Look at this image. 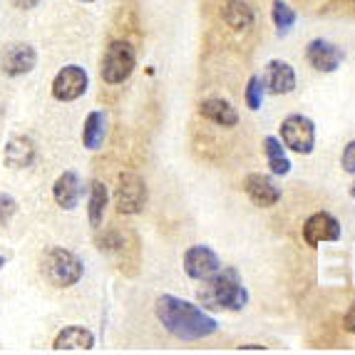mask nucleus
<instances>
[{
	"instance_id": "21",
	"label": "nucleus",
	"mask_w": 355,
	"mask_h": 355,
	"mask_svg": "<svg viewBox=\"0 0 355 355\" xmlns=\"http://www.w3.org/2000/svg\"><path fill=\"white\" fill-rule=\"evenodd\" d=\"M263 149H266V159H268V166H271L273 174L284 177V174L291 172V162H288V157H286L281 139H276V137H266V139H263Z\"/></svg>"
},
{
	"instance_id": "27",
	"label": "nucleus",
	"mask_w": 355,
	"mask_h": 355,
	"mask_svg": "<svg viewBox=\"0 0 355 355\" xmlns=\"http://www.w3.org/2000/svg\"><path fill=\"white\" fill-rule=\"evenodd\" d=\"M12 6L20 8V10H33V8L40 6V0H12Z\"/></svg>"
},
{
	"instance_id": "2",
	"label": "nucleus",
	"mask_w": 355,
	"mask_h": 355,
	"mask_svg": "<svg viewBox=\"0 0 355 355\" xmlns=\"http://www.w3.org/2000/svg\"><path fill=\"white\" fill-rule=\"evenodd\" d=\"M204 288H199V301L211 311H241L249 303V291L241 284L236 268L216 271L209 281H204Z\"/></svg>"
},
{
	"instance_id": "24",
	"label": "nucleus",
	"mask_w": 355,
	"mask_h": 355,
	"mask_svg": "<svg viewBox=\"0 0 355 355\" xmlns=\"http://www.w3.org/2000/svg\"><path fill=\"white\" fill-rule=\"evenodd\" d=\"M18 214V202L10 194H0V226H10L12 216Z\"/></svg>"
},
{
	"instance_id": "15",
	"label": "nucleus",
	"mask_w": 355,
	"mask_h": 355,
	"mask_svg": "<svg viewBox=\"0 0 355 355\" xmlns=\"http://www.w3.org/2000/svg\"><path fill=\"white\" fill-rule=\"evenodd\" d=\"M53 196L60 209L72 211L77 207V202H80V196H83V182H80V177L75 172H62L53 184Z\"/></svg>"
},
{
	"instance_id": "14",
	"label": "nucleus",
	"mask_w": 355,
	"mask_h": 355,
	"mask_svg": "<svg viewBox=\"0 0 355 355\" xmlns=\"http://www.w3.org/2000/svg\"><path fill=\"white\" fill-rule=\"evenodd\" d=\"M92 348H95V333L83 326L62 328L53 340V350H58V353H72V350L85 353V350H92Z\"/></svg>"
},
{
	"instance_id": "31",
	"label": "nucleus",
	"mask_w": 355,
	"mask_h": 355,
	"mask_svg": "<svg viewBox=\"0 0 355 355\" xmlns=\"http://www.w3.org/2000/svg\"><path fill=\"white\" fill-rule=\"evenodd\" d=\"M350 196H353V199H355V184H353V189H350Z\"/></svg>"
},
{
	"instance_id": "3",
	"label": "nucleus",
	"mask_w": 355,
	"mask_h": 355,
	"mask_svg": "<svg viewBox=\"0 0 355 355\" xmlns=\"http://www.w3.org/2000/svg\"><path fill=\"white\" fill-rule=\"evenodd\" d=\"M40 273L42 279L55 288H70L83 279L85 266L80 256L72 254L70 249L55 246V249L45 251V256L40 259Z\"/></svg>"
},
{
	"instance_id": "20",
	"label": "nucleus",
	"mask_w": 355,
	"mask_h": 355,
	"mask_svg": "<svg viewBox=\"0 0 355 355\" xmlns=\"http://www.w3.org/2000/svg\"><path fill=\"white\" fill-rule=\"evenodd\" d=\"M107 137V114L95 110V112H89L87 119H85V127H83V147L89 149V152H95V149L102 147Z\"/></svg>"
},
{
	"instance_id": "28",
	"label": "nucleus",
	"mask_w": 355,
	"mask_h": 355,
	"mask_svg": "<svg viewBox=\"0 0 355 355\" xmlns=\"http://www.w3.org/2000/svg\"><path fill=\"white\" fill-rule=\"evenodd\" d=\"M239 350H266L263 345H241Z\"/></svg>"
},
{
	"instance_id": "23",
	"label": "nucleus",
	"mask_w": 355,
	"mask_h": 355,
	"mask_svg": "<svg viewBox=\"0 0 355 355\" xmlns=\"http://www.w3.org/2000/svg\"><path fill=\"white\" fill-rule=\"evenodd\" d=\"M261 102H263V77L251 75L249 85H246V105L249 110H261Z\"/></svg>"
},
{
	"instance_id": "4",
	"label": "nucleus",
	"mask_w": 355,
	"mask_h": 355,
	"mask_svg": "<svg viewBox=\"0 0 355 355\" xmlns=\"http://www.w3.org/2000/svg\"><path fill=\"white\" fill-rule=\"evenodd\" d=\"M137 67V53L132 48V42L127 40H114L110 42V48L105 50L100 62V75L107 85H119L130 80V75Z\"/></svg>"
},
{
	"instance_id": "8",
	"label": "nucleus",
	"mask_w": 355,
	"mask_h": 355,
	"mask_svg": "<svg viewBox=\"0 0 355 355\" xmlns=\"http://www.w3.org/2000/svg\"><path fill=\"white\" fill-rule=\"evenodd\" d=\"M37 65V53L28 42H10L0 53V72L6 77H23Z\"/></svg>"
},
{
	"instance_id": "10",
	"label": "nucleus",
	"mask_w": 355,
	"mask_h": 355,
	"mask_svg": "<svg viewBox=\"0 0 355 355\" xmlns=\"http://www.w3.org/2000/svg\"><path fill=\"white\" fill-rule=\"evenodd\" d=\"M303 239H306L308 246H318V243L326 241H338L340 239V224L333 214L318 211L313 216H308V221L303 224Z\"/></svg>"
},
{
	"instance_id": "30",
	"label": "nucleus",
	"mask_w": 355,
	"mask_h": 355,
	"mask_svg": "<svg viewBox=\"0 0 355 355\" xmlns=\"http://www.w3.org/2000/svg\"><path fill=\"white\" fill-rule=\"evenodd\" d=\"M77 3H97V0H77Z\"/></svg>"
},
{
	"instance_id": "6",
	"label": "nucleus",
	"mask_w": 355,
	"mask_h": 355,
	"mask_svg": "<svg viewBox=\"0 0 355 355\" xmlns=\"http://www.w3.org/2000/svg\"><path fill=\"white\" fill-rule=\"evenodd\" d=\"M281 139L291 152L311 154L315 144V125L303 114H288L281 122Z\"/></svg>"
},
{
	"instance_id": "7",
	"label": "nucleus",
	"mask_w": 355,
	"mask_h": 355,
	"mask_svg": "<svg viewBox=\"0 0 355 355\" xmlns=\"http://www.w3.org/2000/svg\"><path fill=\"white\" fill-rule=\"evenodd\" d=\"M89 77L85 67L80 65H67L55 75L53 80V97L58 102H75L87 92Z\"/></svg>"
},
{
	"instance_id": "29",
	"label": "nucleus",
	"mask_w": 355,
	"mask_h": 355,
	"mask_svg": "<svg viewBox=\"0 0 355 355\" xmlns=\"http://www.w3.org/2000/svg\"><path fill=\"white\" fill-rule=\"evenodd\" d=\"M3 266H6V259H3V256H0V271H3Z\"/></svg>"
},
{
	"instance_id": "5",
	"label": "nucleus",
	"mask_w": 355,
	"mask_h": 355,
	"mask_svg": "<svg viewBox=\"0 0 355 355\" xmlns=\"http://www.w3.org/2000/svg\"><path fill=\"white\" fill-rule=\"evenodd\" d=\"M149 191L147 184L139 174L122 172L117 177V189H114V204L119 214H139L147 207Z\"/></svg>"
},
{
	"instance_id": "18",
	"label": "nucleus",
	"mask_w": 355,
	"mask_h": 355,
	"mask_svg": "<svg viewBox=\"0 0 355 355\" xmlns=\"http://www.w3.org/2000/svg\"><path fill=\"white\" fill-rule=\"evenodd\" d=\"M199 114L219 127L239 125V112L226 100H204L202 105H199Z\"/></svg>"
},
{
	"instance_id": "17",
	"label": "nucleus",
	"mask_w": 355,
	"mask_h": 355,
	"mask_svg": "<svg viewBox=\"0 0 355 355\" xmlns=\"http://www.w3.org/2000/svg\"><path fill=\"white\" fill-rule=\"evenodd\" d=\"M221 18L231 30H249L254 25V10L246 0H224L221 3Z\"/></svg>"
},
{
	"instance_id": "25",
	"label": "nucleus",
	"mask_w": 355,
	"mask_h": 355,
	"mask_svg": "<svg viewBox=\"0 0 355 355\" xmlns=\"http://www.w3.org/2000/svg\"><path fill=\"white\" fill-rule=\"evenodd\" d=\"M340 166H343L348 174H355V139L345 144L343 157H340Z\"/></svg>"
},
{
	"instance_id": "12",
	"label": "nucleus",
	"mask_w": 355,
	"mask_h": 355,
	"mask_svg": "<svg viewBox=\"0 0 355 355\" xmlns=\"http://www.w3.org/2000/svg\"><path fill=\"white\" fill-rule=\"evenodd\" d=\"M306 58L311 62V67H315L318 72H336L338 65L343 62V50L336 48L333 42L318 37V40L308 42Z\"/></svg>"
},
{
	"instance_id": "11",
	"label": "nucleus",
	"mask_w": 355,
	"mask_h": 355,
	"mask_svg": "<svg viewBox=\"0 0 355 355\" xmlns=\"http://www.w3.org/2000/svg\"><path fill=\"white\" fill-rule=\"evenodd\" d=\"M243 191L249 194V199L256 204V207H276V204L281 202V189L279 184L273 182L271 177H266V174H249V177L243 179Z\"/></svg>"
},
{
	"instance_id": "32",
	"label": "nucleus",
	"mask_w": 355,
	"mask_h": 355,
	"mask_svg": "<svg viewBox=\"0 0 355 355\" xmlns=\"http://www.w3.org/2000/svg\"><path fill=\"white\" fill-rule=\"evenodd\" d=\"M353 6H355V0H353Z\"/></svg>"
},
{
	"instance_id": "16",
	"label": "nucleus",
	"mask_w": 355,
	"mask_h": 355,
	"mask_svg": "<svg viewBox=\"0 0 355 355\" xmlns=\"http://www.w3.org/2000/svg\"><path fill=\"white\" fill-rule=\"evenodd\" d=\"M35 144L30 137H12L10 142L6 144V152H3V162L10 169H28L33 162H35Z\"/></svg>"
},
{
	"instance_id": "9",
	"label": "nucleus",
	"mask_w": 355,
	"mask_h": 355,
	"mask_svg": "<svg viewBox=\"0 0 355 355\" xmlns=\"http://www.w3.org/2000/svg\"><path fill=\"white\" fill-rule=\"evenodd\" d=\"M219 268H221L219 256L214 254L209 246H191L184 254V271L194 281H209Z\"/></svg>"
},
{
	"instance_id": "22",
	"label": "nucleus",
	"mask_w": 355,
	"mask_h": 355,
	"mask_svg": "<svg viewBox=\"0 0 355 355\" xmlns=\"http://www.w3.org/2000/svg\"><path fill=\"white\" fill-rule=\"evenodd\" d=\"M271 18H273V23H276V28L288 30L296 25V10H293L288 3H284V0H273Z\"/></svg>"
},
{
	"instance_id": "19",
	"label": "nucleus",
	"mask_w": 355,
	"mask_h": 355,
	"mask_svg": "<svg viewBox=\"0 0 355 355\" xmlns=\"http://www.w3.org/2000/svg\"><path fill=\"white\" fill-rule=\"evenodd\" d=\"M107 202H110V191L100 179H92L89 182V196H87V216L89 224L100 229L102 221H105V211H107Z\"/></svg>"
},
{
	"instance_id": "26",
	"label": "nucleus",
	"mask_w": 355,
	"mask_h": 355,
	"mask_svg": "<svg viewBox=\"0 0 355 355\" xmlns=\"http://www.w3.org/2000/svg\"><path fill=\"white\" fill-rule=\"evenodd\" d=\"M343 326H345V331L355 333V301H353V306L348 308V313H345V318H343Z\"/></svg>"
},
{
	"instance_id": "1",
	"label": "nucleus",
	"mask_w": 355,
	"mask_h": 355,
	"mask_svg": "<svg viewBox=\"0 0 355 355\" xmlns=\"http://www.w3.org/2000/svg\"><path fill=\"white\" fill-rule=\"evenodd\" d=\"M154 313H157V320L162 326L179 340H202V338L214 336L219 328L216 318H211L204 308L172 296V293H164V296L157 298Z\"/></svg>"
},
{
	"instance_id": "13",
	"label": "nucleus",
	"mask_w": 355,
	"mask_h": 355,
	"mask_svg": "<svg viewBox=\"0 0 355 355\" xmlns=\"http://www.w3.org/2000/svg\"><path fill=\"white\" fill-rule=\"evenodd\" d=\"M263 87H268L271 95H288L296 89V72L284 60H271L263 75Z\"/></svg>"
}]
</instances>
